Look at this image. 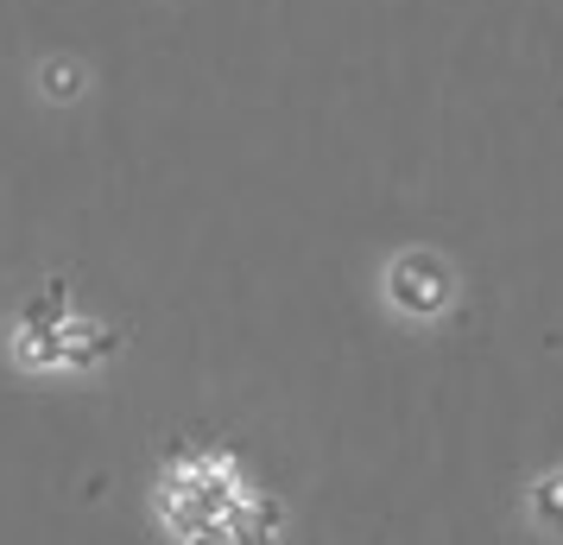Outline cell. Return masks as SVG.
I'll return each mask as SVG.
<instances>
[{
    "label": "cell",
    "instance_id": "6da1fadb",
    "mask_svg": "<svg viewBox=\"0 0 563 545\" xmlns=\"http://www.w3.org/2000/svg\"><path fill=\"white\" fill-rule=\"evenodd\" d=\"M386 298L399 305L406 317H437L456 305V266L450 260L424 254V248H411L386 266Z\"/></svg>",
    "mask_w": 563,
    "mask_h": 545
},
{
    "label": "cell",
    "instance_id": "7a4b0ae2",
    "mask_svg": "<svg viewBox=\"0 0 563 545\" xmlns=\"http://www.w3.org/2000/svg\"><path fill=\"white\" fill-rule=\"evenodd\" d=\"M526 526H532L538 539L563 545V464L538 469L532 482H526Z\"/></svg>",
    "mask_w": 563,
    "mask_h": 545
}]
</instances>
